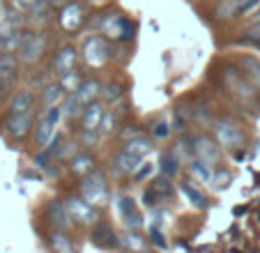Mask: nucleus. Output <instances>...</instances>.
Instances as JSON below:
<instances>
[{
    "mask_svg": "<svg viewBox=\"0 0 260 253\" xmlns=\"http://www.w3.org/2000/svg\"><path fill=\"white\" fill-rule=\"evenodd\" d=\"M21 42H23V33H16L10 35V37H3L0 39V53H16L21 49Z\"/></svg>",
    "mask_w": 260,
    "mask_h": 253,
    "instance_id": "29",
    "label": "nucleus"
},
{
    "mask_svg": "<svg viewBox=\"0 0 260 253\" xmlns=\"http://www.w3.org/2000/svg\"><path fill=\"white\" fill-rule=\"evenodd\" d=\"M62 113L69 117V120H79V117H83L85 108H83V104H81L79 99L74 97V94H69V97L62 102Z\"/></svg>",
    "mask_w": 260,
    "mask_h": 253,
    "instance_id": "26",
    "label": "nucleus"
},
{
    "mask_svg": "<svg viewBox=\"0 0 260 253\" xmlns=\"http://www.w3.org/2000/svg\"><path fill=\"white\" fill-rule=\"evenodd\" d=\"M111 58V49H108L106 39L99 37V35H92L83 42V60L90 67H104Z\"/></svg>",
    "mask_w": 260,
    "mask_h": 253,
    "instance_id": "5",
    "label": "nucleus"
},
{
    "mask_svg": "<svg viewBox=\"0 0 260 253\" xmlns=\"http://www.w3.org/2000/svg\"><path fill=\"white\" fill-rule=\"evenodd\" d=\"M76 60H79V51L74 49L72 44H64L60 46V51L55 53L53 58V74H58V76H64V74L74 72V67H76Z\"/></svg>",
    "mask_w": 260,
    "mask_h": 253,
    "instance_id": "11",
    "label": "nucleus"
},
{
    "mask_svg": "<svg viewBox=\"0 0 260 253\" xmlns=\"http://www.w3.org/2000/svg\"><path fill=\"white\" fill-rule=\"evenodd\" d=\"M46 53V35L35 33V30H23V42L19 49V58L25 65H37Z\"/></svg>",
    "mask_w": 260,
    "mask_h": 253,
    "instance_id": "1",
    "label": "nucleus"
},
{
    "mask_svg": "<svg viewBox=\"0 0 260 253\" xmlns=\"http://www.w3.org/2000/svg\"><path fill=\"white\" fill-rule=\"evenodd\" d=\"M51 246H53L55 253H76L72 239L64 235V230H55V233L51 235Z\"/></svg>",
    "mask_w": 260,
    "mask_h": 253,
    "instance_id": "24",
    "label": "nucleus"
},
{
    "mask_svg": "<svg viewBox=\"0 0 260 253\" xmlns=\"http://www.w3.org/2000/svg\"><path fill=\"white\" fill-rule=\"evenodd\" d=\"M152 134H154L157 138H168V136H171V124H168L166 120H159L157 124H154Z\"/></svg>",
    "mask_w": 260,
    "mask_h": 253,
    "instance_id": "35",
    "label": "nucleus"
},
{
    "mask_svg": "<svg viewBox=\"0 0 260 253\" xmlns=\"http://www.w3.org/2000/svg\"><path fill=\"white\" fill-rule=\"evenodd\" d=\"M104 115H106V111H104L102 104H90V106H85V113L83 117H81V129H90V132H99V126H102V120Z\"/></svg>",
    "mask_w": 260,
    "mask_h": 253,
    "instance_id": "16",
    "label": "nucleus"
},
{
    "mask_svg": "<svg viewBox=\"0 0 260 253\" xmlns=\"http://www.w3.org/2000/svg\"><path fill=\"white\" fill-rule=\"evenodd\" d=\"M81 198H85L94 207L108 203V186L102 171H92L90 175H85V180L81 182Z\"/></svg>",
    "mask_w": 260,
    "mask_h": 253,
    "instance_id": "2",
    "label": "nucleus"
},
{
    "mask_svg": "<svg viewBox=\"0 0 260 253\" xmlns=\"http://www.w3.org/2000/svg\"><path fill=\"white\" fill-rule=\"evenodd\" d=\"M90 3H104V0H90Z\"/></svg>",
    "mask_w": 260,
    "mask_h": 253,
    "instance_id": "45",
    "label": "nucleus"
},
{
    "mask_svg": "<svg viewBox=\"0 0 260 253\" xmlns=\"http://www.w3.org/2000/svg\"><path fill=\"white\" fill-rule=\"evenodd\" d=\"M113 126H115V113H106V115H104V120H102V126H99V132L108 134Z\"/></svg>",
    "mask_w": 260,
    "mask_h": 253,
    "instance_id": "37",
    "label": "nucleus"
},
{
    "mask_svg": "<svg viewBox=\"0 0 260 253\" xmlns=\"http://www.w3.org/2000/svg\"><path fill=\"white\" fill-rule=\"evenodd\" d=\"M64 90L60 83H51V85H46L44 90H42V104H44V111L46 108H53V106H60V102H62L64 97Z\"/></svg>",
    "mask_w": 260,
    "mask_h": 253,
    "instance_id": "21",
    "label": "nucleus"
},
{
    "mask_svg": "<svg viewBox=\"0 0 260 253\" xmlns=\"http://www.w3.org/2000/svg\"><path fill=\"white\" fill-rule=\"evenodd\" d=\"M161 171L166 177H173L177 171H180V159H177L175 150H168L161 154Z\"/></svg>",
    "mask_w": 260,
    "mask_h": 253,
    "instance_id": "27",
    "label": "nucleus"
},
{
    "mask_svg": "<svg viewBox=\"0 0 260 253\" xmlns=\"http://www.w3.org/2000/svg\"><path fill=\"white\" fill-rule=\"evenodd\" d=\"M233 5L240 10V14H249L260 5V0H233Z\"/></svg>",
    "mask_w": 260,
    "mask_h": 253,
    "instance_id": "34",
    "label": "nucleus"
},
{
    "mask_svg": "<svg viewBox=\"0 0 260 253\" xmlns=\"http://www.w3.org/2000/svg\"><path fill=\"white\" fill-rule=\"evenodd\" d=\"M67 212L69 216H72V221H76V224H94L97 221V209H94V205H90L85 198H67Z\"/></svg>",
    "mask_w": 260,
    "mask_h": 253,
    "instance_id": "7",
    "label": "nucleus"
},
{
    "mask_svg": "<svg viewBox=\"0 0 260 253\" xmlns=\"http://www.w3.org/2000/svg\"><path fill=\"white\" fill-rule=\"evenodd\" d=\"M189 171H191L201 182H212V177H214V173H212V166L203 164V161H198V159L189 164Z\"/></svg>",
    "mask_w": 260,
    "mask_h": 253,
    "instance_id": "30",
    "label": "nucleus"
},
{
    "mask_svg": "<svg viewBox=\"0 0 260 253\" xmlns=\"http://www.w3.org/2000/svg\"><path fill=\"white\" fill-rule=\"evenodd\" d=\"M184 124H187V120H184L182 111L177 108V111H175V120H173V126H175V129H184Z\"/></svg>",
    "mask_w": 260,
    "mask_h": 253,
    "instance_id": "41",
    "label": "nucleus"
},
{
    "mask_svg": "<svg viewBox=\"0 0 260 253\" xmlns=\"http://www.w3.org/2000/svg\"><path fill=\"white\" fill-rule=\"evenodd\" d=\"M62 106H53V108H46L42 113L40 122H37V129H35V141L40 147H46L51 141H53L55 132H58V124L62 120Z\"/></svg>",
    "mask_w": 260,
    "mask_h": 253,
    "instance_id": "3",
    "label": "nucleus"
},
{
    "mask_svg": "<svg viewBox=\"0 0 260 253\" xmlns=\"http://www.w3.org/2000/svg\"><path fill=\"white\" fill-rule=\"evenodd\" d=\"M214 134L226 150H240V147H244V143H246L240 124H235L233 120H219L214 124Z\"/></svg>",
    "mask_w": 260,
    "mask_h": 253,
    "instance_id": "6",
    "label": "nucleus"
},
{
    "mask_svg": "<svg viewBox=\"0 0 260 253\" xmlns=\"http://www.w3.org/2000/svg\"><path fill=\"white\" fill-rule=\"evenodd\" d=\"M92 242L102 248H118L120 246V239L115 237L113 228L108 224H97L92 230Z\"/></svg>",
    "mask_w": 260,
    "mask_h": 253,
    "instance_id": "17",
    "label": "nucleus"
},
{
    "mask_svg": "<svg viewBox=\"0 0 260 253\" xmlns=\"http://www.w3.org/2000/svg\"><path fill=\"white\" fill-rule=\"evenodd\" d=\"M150 189H152V194L157 196L159 200L171 198V196H173V182H171V177L164 175V177H159V180H154Z\"/></svg>",
    "mask_w": 260,
    "mask_h": 253,
    "instance_id": "28",
    "label": "nucleus"
},
{
    "mask_svg": "<svg viewBox=\"0 0 260 253\" xmlns=\"http://www.w3.org/2000/svg\"><path fill=\"white\" fill-rule=\"evenodd\" d=\"M122 94H124V90H122V85H106V88L102 90V97H104V102H111V104H115V102H120L122 99Z\"/></svg>",
    "mask_w": 260,
    "mask_h": 253,
    "instance_id": "33",
    "label": "nucleus"
},
{
    "mask_svg": "<svg viewBox=\"0 0 260 253\" xmlns=\"http://www.w3.org/2000/svg\"><path fill=\"white\" fill-rule=\"evenodd\" d=\"M23 113H35V94L30 90H21L12 99L10 115H23Z\"/></svg>",
    "mask_w": 260,
    "mask_h": 253,
    "instance_id": "19",
    "label": "nucleus"
},
{
    "mask_svg": "<svg viewBox=\"0 0 260 253\" xmlns=\"http://www.w3.org/2000/svg\"><path fill=\"white\" fill-rule=\"evenodd\" d=\"M35 122V113H23V115H10L5 122V134L14 141H21V138L28 136V132L32 129Z\"/></svg>",
    "mask_w": 260,
    "mask_h": 253,
    "instance_id": "10",
    "label": "nucleus"
},
{
    "mask_svg": "<svg viewBox=\"0 0 260 253\" xmlns=\"http://www.w3.org/2000/svg\"><path fill=\"white\" fill-rule=\"evenodd\" d=\"M16 72H19V62H16L14 55L10 53L0 55V94L10 88V83L16 78Z\"/></svg>",
    "mask_w": 260,
    "mask_h": 253,
    "instance_id": "14",
    "label": "nucleus"
},
{
    "mask_svg": "<svg viewBox=\"0 0 260 253\" xmlns=\"http://www.w3.org/2000/svg\"><path fill=\"white\" fill-rule=\"evenodd\" d=\"M246 39H253V42H258V44H260V21L246 30Z\"/></svg>",
    "mask_w": 260,
    "mask_h": 253,
    "instance_id": "40",
    "label": "nucleus"
},
{
    "mask_svg": "<svg viewBox=\"0 0 260 253\" xmlns=\"http://www.w3.org/2000/svg\"><path fill=\"white\" fill-rule=\"evenodd\" d=\"M182 194H184L189 200H191V205H193V207H205V203H207V200H205V196H203L201 191L196 189V186H191V184H189V182H187V184H182Z\"/></svg>",
    "mask_w": 260,
    "mask_h": 253,
    "instance_id": "31",
    "label": "nucleus"
},
{
    "mask_svg": "<svg viewBox=\"0 0 260 253\" xmlns=\"http://www.w3.org/2000/svg\"><path fill=\"white\" fill-rule=\"evenodd\" d=\"M240 65H242V69H244V76L249 78V83L253 85V88H258L260 90V62L255 58H242L240 60Z\"/></svg>",
    "mask_w": 260,
    "mask_h": 253,
    "instance_id": "23",
    "label": "nucleus"
},
{
    "mask_svg": "<svg viewBox=\"0 0 260 253\" xmlns=\"http://www.w3.org/2000/svg\"><path fill=\"white\" fill-rule=\"evenodd\" d=\"M12 3H14V10L21 12V10H30V7L37 5L40 0H12Z\"/></svg>",
    "mask_w": 260,
    "mask_h": 253,
    "instance_id": "39",
    "label": "nucleus"
},
{
    "mask_svg": "<svg viewBox=\"0 0 260 253\" xmlns=\"http://www.w3.org/2000/svg\"><path fill=\"white\" fill-rule=\"evenodd\" d=\"M49 21H51V5L46 0H40L37 5H32L28 10V16H25V23H28L30 28H37V33H40Z\"/></svg>",
    "mask_w": 260,
    "mask_h": 253,
    "instance_id": "12",
    "label": "nucleus"
},
{
    "mask_svg": "<svg viewBox=\"0 0 260 253\" xmlns=\"http://www.w3.org/2000/svg\"><path fill=\"white\" fill-rule=\"evenodd\" d=\"M152 242H154V244H157V246L166 248V242H164V239H161V233H159V230H157V228H154V230H152Z\"/></svg>",
    "mask_w": 260,
    "mask_h": 253,
    "instance_id": "43",
    "label": "nucleus"
},
{
    "mask_svg": "<svg viewBox=\"0 0 260 253\" xmlns=\"http://www.w3.org/2000/svg\"><path fill=\"white\" fill-rule=\"evenodd\" d=\"M46 216H49L51 224H53L58 230H67L69 224H72V216H69V212H67V205L60 203V200H55V198L46 205Z\"/></svg>",
    "mask_w": 260,
    "mask_h": 253,
    "instance_id": "13",
    "label": "nucleus"
},
{
    "mask_svg": "<svg viewBox=\"0 0 260 253\" xmlns=\"http://www.w3.org/2000/svg\"><path fill=\"white\" fill-rule=\"evenodd\" d=\"M124 150L129 152V154H134V156H145V154H150V150H152V143L147 141V138H143V136H138V138H134V141H127V145H124Z\"/></svg>",
    "mask_w": 260,
    "mask_h": 253,
    "instance_id": "25",
    "label": "nucleus"
},
{
    "mask_svg": "<svg viewBox=\"0 0 260 253\" xmlns=\"http://www.w3.org/2000/svg\"><path fill=\"white\" fill-rule=\"evenodd\" d=\"M72 173L76 177H85V175H90L92 173V168H94V159L90 154H79V156H74L72 159Z\"/></svg>",
    "mask_w": 260,
    "mask_h": 253,
    "instance_id": "22",
    "label": "nucleus"
},
{
    "mask_svg": "<svg viewBox=\"0 0 260 253\" xmlns=\"http://www.w3.org/2000/svg\"><path fill=\"white\" fill-rule=\"evenodd\" d=\"M191 145H193V156H196L198 161H203V164L214 168V164L219 161V145H214V141L207 136L191 138Z\"/></svg>",
    "mask_w": 260,
    "mask_h": 253,
    "instance_id": "9",
    "label": "nucleus"
},
{
    "mask_svg": "<svg viewBox=\"0 0 260 253\" xmlns=\"http://www.w3.org/2000/svg\"><path fill=\"white\" fill-rule=\"evenodd\" d=\"M122 138H124V141H127V138H129V141H134V138H138V132L129 126V129H124V132H122Z\"/></svg>",
    "mask_w": 260,
    "mask_h": 253,
    "instance_id": "44",
    "label": "nucleus"
},
{
    "mask_svg": "<svg viewBox=\"0 0 260 253\" xmlns=\"http://www.w3.org/2000/svg\"><path fill=\"white\" fill-rule=\"evenodd\" d=\"M97 132H90V129H81V143H83L85 147H92L94 143H97Z\"/></svg>",
    "mask_w": 260,
    "mask_h": 253,
    "instance_id": "36",
    "label": "nucleus"
},
{
    "mask_svg": "<svg viewBox=\"0 0 260 253\" xmlns=\"http://www.w3.org/2000/svg\"><path fill=\"white\" fill-rule=\"evenodd\" d=\"M81 83H83V81H81V76H79V74H76V72H69V74H64V76H62V81H60V85H62V90H64V92H76V90H79L81 88Z\"/></svg>",
    "mask_w": 260,
    "mask_h": 253,
    "instance_id": "32",
    "label": "nucleus"
},
{
    "mask_svg": "<svg viewBox=\"0 0 260 253\" xmlns=\"http://www.w3.org/2000/svg\"><path fill=\"white\" fill-rule=\"evenodd\" d=\"M124 242H127V246H132V248H143V242L136 237V235H127Z\"/></svg>",
    "mask_w": 260,
    "mask_h": 253,
    "instance_id": "42",
    "label": "nucleus"
},
{
    "mask_svg": "<svg viewBox=\"0 0 260 253\" xmlns=\"http://www.w3.org/2000/svg\"><path fill=\"white\" fill-rule=\"evenodd\" d=\"M141 156H134V154H129L127 150H122L118 156H115V168H118L122 175H134V173L141 168Z\"/></svg>",
    "mask_w": 260,
    "mask_h": 253,
    "instance_id": "20",
    "label": "nucleus"
},
{
    "mask_svg": "<svg viewBox=\"0 0 260 253\" xmlns=\"http://www.w3.org/2000/svg\"><path fill=\"white\" fill-rule=\"evenodd\" d=\"M118 209H120V214H122V219H124V224H127L129 230H138L143 226L141 214H138V209H136V205H134L132 198L120 196L118 198Z\"/></svg>",
    "mask_w": 260,
    "mask_h": 253,
    "instance_id": "15",
    "label": "nucleus"
},
{
    "mask_svg": "<svg viewBox=\"0 0 260 253\" xmlns=\"http://www.w3.org/2000/svg\"><path fill=\"white\" fill-rule=\"evenodd\" d=\"M99 30H104V35L115 39V42H129L134 37V33H136V25L120 14H106L102 19V28Z\"/></svg>",
    "mask_w": 260,
    "mask_h": 253,
    "instance_id": "4",
    "label": "nucleus"
},
{
    "mask_svg": "<svg viewBox=\"0 0 260 253\" xmlns=\"http://www.w3.org/2000/svg\"><path fill=\"white\" fill-rule=\"evenodd\" d=\"M85 21V10L81 3H67L60 12V25L64 33H76Z\"/></svg>",
    "mask_w": 260,
    "mask_h": 253,
    "instance_id": "8",
    "label": "nucleus"
},
{
    "mask_svg": "<svg viewBox=\"0 0 260 253\" xmlns=\"http://www.w3.org/2000/svg\"><path fill=\"white\" fill-rule=\"evenodd\" d=\"M102 94V83L97 78H90V81H83L81 83V88L74 92V97L79 99L83 106H90V104L97 102V97Z\"/></svg>",
    "mask_w": 260,
    "mask_h": 253,
    "instance_id": "18",
    "label": "nucleus"
},
{
    "mask_svg": "<svg viewBox=\"0 0 260 253\" xmlns=\"http://www.w3.org/2000/svg\"><path fill=\"white\" fill-rule=\"evenodd\" d=\"M152 171H154V168H152V164H143L141 168H138V171L134 173V177H136V182H143V180H145V177H150V175H152Z\"/></svg>",
    "mask_w": 260,
    "mask_h": 253,
    "instance_id": "38",
    "label": "nucleus"
}]
</instances>
